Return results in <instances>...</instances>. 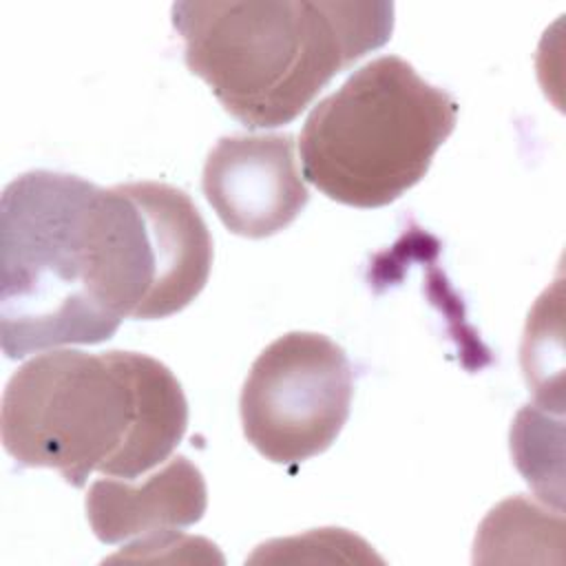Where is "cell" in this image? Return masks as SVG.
Returning <instances> with one entry per match:
<instances>
[{"mask_svg":"<svg viewBox=\"0 0 566 566\" xmlns=\"http://www.w3.org/2000/svg\"><path fill=\"white\" fill-rule=\"evenodd\" d=\"M188 427L172 371L137 352L57 349L27 360L7 382L4 451L27 469H55L84 486L91 473L133 480L164 462Z\"/></svg>","mask_w":566,"mask_h":566,"instance_id":"1","label":"cell"},{"mask_svg":"<svg viewBox=\"0 0 566 566\" xmlns=\"http://www.w3.org/2000/svg\"><path fill=\"white\" fill-rule=\"evenodd\" d=\"M184 60L219 104L248 128L298 117L363 55L389 42L385 0H261L172 4Z\"/></svg>","mask_w":566,"mask_h":566,"instance_id":"2","label":"cell"},{"mask_svg":"<svg viewBox=\"0 0 566 566\" xmlns=\"http://www.w3.org/2000/svg\"><path fill=\"white\" fill-rule=\"evenodd\" d=\"M99 186L69 172L29 170L0 199V343L7 358L108 340L95 248Z\"/></svg>","mask_w":566,"mask_h":566,"instance_id":"3","label":"cell"},{"mask_svg":"<svg viewBox=\"0 0 566 566\" xmlns=\"http://www.w3.org/2000/svg\"><path fill=\"white\" fill-rule=\"evenodd\" d=\"M458 102L398 55H382L321 99L301 130L305 177L354 208L396 201L453 133Z\"/></svg>","mask_w":566,"mask_h":566,"instance_id":"4","label":"cell"},{"mask_svg":"<svg viewBox=\"0 0 566 566\" xmlns=\"http://www.w3.org/2000/svg\"><path fill=\"white\" fill-rule=\"evenodd\" d=\"M95 237L102 294L119 321L177 314L208 283L212 239L181 188L161 181L99 188Z\"/></svg>","mask_w":566,"mask_h":566,"instance_id":"5","label":"cell"},{"mask_svg":"<svg viewBox=\"0 0 566 566\" xmlns=\"http://www.w3.org/2000/svg\"><path fill=\"white\" fill-rule=\"evenodd\" d=\"M352 396L354 369L340 345L316 332L283 334L243 382V433L268 460L298 464L338 438Z\"/></svg>","mask_w":566,"mask_h":566,"instance_id":"6","label":"cell"},{"mask_svg":"<svg viewBox=\"0 0 566 566\" xmlns=\"http://www.w3.org/2000/svg\"><path fill=\"white\" fill-rule=\"evenodd\" d=\"M201 186L223 226L248 239L285 230L310 201L290 133L221 137L208 153Z\"/></svg>","mask_w":566,"mask_h":566,"instance_id":"7","label":"cell"},{"mask_svg":"<svg viewBox=\"0 0 566 566\" xmlns=\"http://www.w3.org/2000/svg\"><path fill=\"white\" fill-rule=\"evenodd\" d=\"M206 506V480L186 455L172 458L142 484L95 480L86 495L88 524L104 544L190 526Z\"/></svg>","mask_w":566,"mask_h":566,"instance_id":"8","label":"cell"},{"mask_svg":"<svg viewBox=\"0 0 566 566\" xmlns=\"http://www.w3.org/2000/svg\"><path fill=\"white\" fill-rule=\"evenodd\" d=\"M562 513L515 495L500 502L480 524L475 537V562H509L515 551L562 548Z\"/></svg>","mask_w":566,"mask_h":566,"instance_id":"9","label":"cell"}]
</instances>
